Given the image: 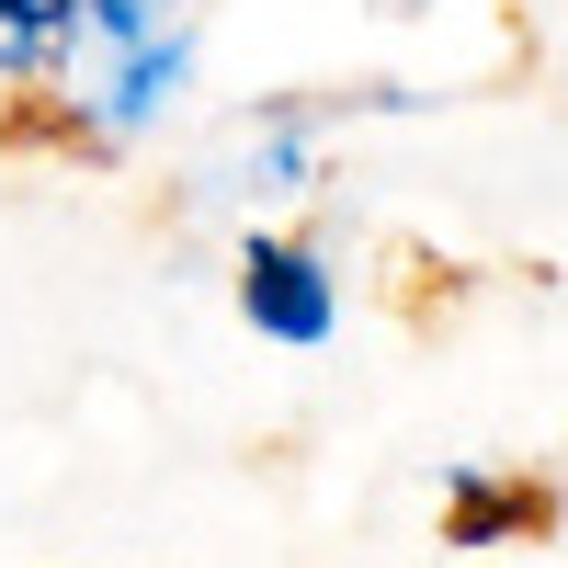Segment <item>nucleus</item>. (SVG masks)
<instances>
[{"instance_id":"1","label":"nucleus","mask_w":568,"mask_h":568,"mask_svg":"<svg viewBox=\"0 0 568 568\" xmlns=\"http://www.w3.org/2000/svg\"><path fill=\"white\" fill-rule=\"evenodd\" d=\"M318 136H329V103H262L251 125H227V149L194 160V205L307 194V182H318Z\"/></svg>"},{"instance_id":"2","label":"nucleus","mask_w":568,"mask_h":568,"mask_svg":"<svg viewBox=\"0 0 568 568\" xmlns=\"http://www.w3.org/2000/svg\"><path fill=\"white\" fill-rule=\"evenodd\" d=\"M240 318L262 329V342H284V353H318L329 329H342V273H329L307 240L251 227L240 240Z\"/></svg>"},{"instance_id":"3","label":"nucleus","mask_w":568,"mask_h":568,"mask_svg":"<svg viewBox=\"0 0 568 568\" xmlns=\"http://www.w3.org/2000/svg\"><path fill=\"white\" fill-rule=\"evenodd\" d=\"M182 80H194V34H182V23H160L149 45L103 58V91H80V125L103 136V149H125V136H149V125L182 103Z\"/></svg>"},{"instance_id":"4","label":"nucleus","mask_w":568,"mask_h":568,"mask_svg":"<svg viewBox=\"0 0 568 568\" xmlns=\"http://www.w3.org/2000/svg\"><path fill=\"white\" fill-rule=\"evenodd\" d=\"M80 69V0H0V91Z\"/></svg>"},{"instance_id":"5","label":"nucleus","mask_w":568,"mask_h":568,"mask_svg":"<svg viewBox=\"0 0 568 568\" xmlns=\"http://www.w3.org/2000/svg\"><path fill=\"white\" fill-rule=\"evenodd\" d=\"M171 23V0H80V58H125Z\"/></svg>"},{"instance_id":"6","label":"nucleus","mask_w":568,"mask_h":568,"mask_svg":"<svg viewBox=\"0 0 568 568\" xmlns=\"http://www.w3.org/2000/svg\"><path fill=\"white\" fill-rule=\"evenodd\" d=\"M511 524H535L524 489H500V478H466V489H455V546H489V535H511Z\"/></svg>"},{"instance_id":"7","label":"nucleus","mask_w":568,"mask_h":568,"mask_svg":"<svg viewBox=\"0 0 568 568\" xmlns=\"http://www.w3.org/2000/svg\"><path fill=\"white\" fill-rule=\"evenodd\" d=\"M387 12H420V0H387Z\"/></svg>"}]
</instances>
